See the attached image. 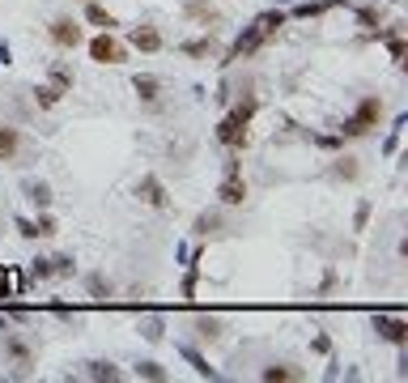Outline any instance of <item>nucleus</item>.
<instances>
[{
    "mask_svg": "<svg viewBox=\"0 0 408 383\" xmlns=\"http://www.w3.org/2000/svg\"><path fill=\"white\" fill-rule=\"evenodd\" d=\"M290 17H285V9H268V13H260L251 26H243V34L230 43V51L217 60L221 68H230V64H238V60H251L255 51H264L277 34H281V26H285Z\"/></svg>",
    "mask_w": 408,
    "mask_h": 383,
    "instance_id": "1",
    "label": "nucleus"
},
{
    "mask_svg": "<svg viewBox=\"0 0 408 383\" xmlns=\"http://www.w3.org/2000/svg\"><path fill=\"white\" fill-rule=\"evenodd\" d=\"M255 111H260V98H255V94H247L243 102H234V107H230V115L217 124V141H221L226 149L243 153V149H247V141H251V119H255Z\"/></svg>",
    "mask_w": 408,
    "mask_h": 383,
    "instance_id": "2",
    "label": "nucleus"
},
{
    "mask_svg": "<svg viewBox=\"0 0 408 383\" xmlns=\"http://www.w3.org/2000/svg\"><path fill=\"white\" fill-rule=\"evenodd\" d=\"M383 98L379 94H366L362 102H358V111L353 115H345V124H341V136L345 141H358V136H366V132H375L379 124H383Z\"/></svg>",
    "mask_w": 408,
    "mask_h": 383,
    "instance_id": "3",
    "label": "nucleus"
},
{
    "mask_svg": "<svg viewBox=\"0 0 408 383\" xmlns=\"http://www.w3.org/2000/svg\"><path fill=\"white\" fill-rule=\"evenodd\" d=\"M217 200H221L226 209H238V205L247 200V179H243V162H238V153H234V149H230L226 175H221V183H217Z\"/></svg>",
    "mask_w": 408,
    "mask_h": 383,
    "instance_id": "4",
    "label": "nucleus"
},
{
    "mask_svg": "<svg viewBox=\"0 0 408 383\" xmlns=\"http://www.w3.org/2000/svg\"><path fill=\"white\" fill-rule=\"evenodd\" d=\"M85 51H89V60H94V64H123V60H128V43H119L111 30L94 34Z\"/></svg>",
    "mask_w": 408,
    "mask_h": 383,
    "instance_id": "5",
    "label": "nucleus"
},
{
    "mask_svg": "<svg viewBox=\"0 0 408 383\" xmlns=\"http://www.w3.org/2000/svg\"><path fill=\"white\" fill-rule=\"evenodd\" d=\"M370 328L379 333V341H387V345H408V320L404 315H387V311H375L370 315Z\"/></svg>",
    "mask_w": 408,
    "mask_h": 383,
    "instance_id": "6",
    "label": "nucleus"
},
{
    "mask_svg": "<svg viewBox=\"0 0 408 383\" xmlns=\"http://www.w3.org/2000/svg\"><path fill=\"white\" fill-rule=\"evenodd\" d=\"M4 354H9V362L17 367L9 379H26V375L34 371V350H30V345H26L17 333H9V328H4Z\"/></svg>",
    "mask_w": 408,
    "mask_h": 383,
    "instance_id": "7",
    "label": "nucleus"
},
{
    "mask_svg": "<svg viewBox=\"0 0 408 383\" xmlns=\"http://www.w3.org/2000/svg\"><path fill=\"white\" fill-rule=\"evenodd\" d=\"M47 38H51L55 47L72 51V47H81V43H85V30H81V21H77V17H55V21L47 26Z\"/></svg>",
    "mask_w": 408,
    "mask_h": 383,
    "instance_id": "8",
    "label": "nucleus"
},
{
    "mask_svg": "<svg viewBox=\"0 0 408 383\" xmlns=\"http://www.w3.org/2000/svg\"><path fill=\"white\" fill-rule=\"evenodd\" d=\"M30 153V145H26V136H21V128H13V124H0V162H9V166H21V158Z\"/></svg>",
    "mask_w": 408,
    "mask_h": 383,
    "instance_id": "9",
    "label": "nucleus"
},
{
    "mask_svg": "<svg viewBox=\"0 0 408 383\" xmlns=\"http://www.w3.org/2000/svg\"><path fill=\"white\" fill-rule=\"evenodd\" d=\"M136 200L149 205V209H170V192H166V183H162L158 175H140V183H136Z\"/></svg>",
    "mask_w": 408,
    "mask_h": 383,
    "instance_id": "10",
    "label": "nucleus"
},
{
    "mask_svg": "<svg viewBox=\"0 0 408 383\" xmlns=\"http://www.w3.org/2000/svg\"><path fill=\"white\" fill-rule=\"evenodd\" d=\"M192 230H196V239H209V234H221V230H230V222H226V213H221V209H204V213H196Z\"/></svg>",
    "mask_w": 408,
    "mask_h": 383,
    "instance_id": "11",
    "label": "nucleus"
},
{
    "mask_svg": "<svg viewBox=\"0 0 408 383\" xmlns=\"http://www.w3.org/2000/svg\"><path fill=\"white\" fill-rule=\"evenodd\" d=\"M183 13H187L192 21H200V26H204L209 34H213V30L221 26V13H217V9H213L209 0H183Z\"/></svg>",
    "mask_w": 408,
    "mask_h": 383,
    "instance_id": "12",
    "label": "nucleus"
},
{
    "mask_svg": "<svg viewBox=\"0 0 408 383\" xmlns=\"http://www.w3.org/2000/svg\"><path fill=\"white\" fill-rule=\"evenodd\" d=\"M128 43H132L136 51H149V55L166 47V38H162V30H158V26H136V30L128 34Z\"/></svg>",
    "mask_w": 408,
    "mask_h": 383,
    "instance_id": "13",
    "label": "nucleus"
},
{
    "mask_svg": "<svg viewBox=\"0 0 408 383\" xmlns=\"http://www.w3.org/2000/svg\"><path fill=\"white\" fill-rule=\"evenodd\" d=\"M85 379H94V383H123V371H119L115 362H106V358H89V362H85Z\"/></svg>",
    "mask_w": 408,
    "mask_h": 383,
    "instance_id": "14",
    "label": "nucleus"
},
{
    "mask_svg": "<svg viewBox=\"0 0 408 383\" xmlns=\"http://www.w3.org/2000/svg\"><path fill=\"white\" fill-rule=\"evenodd\" d=\"M179 354H183V362H187L200 379H221V371H217V367H209V358H204L196 345H179Z\"/></svg>",
    "mask_w": 408,
    "mask_h": 383,
    "instance_id": "15",
    "label": "nucleus"
},
{
    "mask_svg": "<svg viewBox=\"0 0 408 383\" xmlns=\"http://www.w3.org/2000/svg\"><path fill=\"white\" fill-rule=\"evenodd\" d=\"M132 90H136V98H140V102H149V107L162 98V81H158L153 72H136V77H132Z\"/></svg>",
    "mask_w": 408,
    "mask_h": 383,
    "instance_id": "16",
    "label": "nucleus"
},
{
    "mask_svg": "<svg viewBox=\"0 0 408 383\" xmlns=\"http://www.w3.org/2000/svg\"><path fill=\"white\" fill-rule=\"evenodd\" d=\"M21 192H26V200H30L34 209H51V200H55L47 179H26V183H21Z\"/></svg>",
    "mask_w": 408,
    "mask_h": 383,
    "instance_id": "17",
    "label": "nucleus"
},
{
    "mask_svg": "<svg viewBox=\"0 0 408 383\" xmlns=\"http://www.w3.org/2000/svg\"><path fill=\"white\" fill-rule=\"evenodd\" d=\"M336 4H341V0H298L285 17H302V21H307V17H324V13H332Z\"/></svg>",
    "mask_w": 408,
    "mask_h": 383,
    "instance_id": "18",
    "label": "nucleus"
},
{
    "mask_svg": "<svg viewBox=\"0 0 408 383\" xmlns=\"http://www.w3.org/2000/svg\"><path fill=\"white\" fill-rule=\"evenodd\" d=\"M192 328H196L200 341H221V337H226V320H221V315H196Z\"/></svg>",
    "mask_w": 408,
    "mask_h": 383,
    "instance_id": "19",
    "label": "nucleus"
},
{
    "mask_svg": "<svg viewBox=\"0 0 408 383\" xmlns=\"http://www.w3.org/2000/svg\"><path fill=\"white\" fill-rule=\"evenodd\" d=\"M85 21L98 26V30H115V26H119V17H115L111 9H102L98 0H85Z\"/></svg>",
    "mask_w": 408,
    "mask_h": 383,
    "instance_id": "20",
    "label": "nucleus"
},
{
    "mask_svg": "<svg viewBox=\"0 0 408 383\" xmlns=\"http://www.w3.org/2000/svg\"><path fill=\"white\" fill-rule=\"evenodd\" d=\"M260 379H264V383H298V379H302V371H298V367H290V362H272V367H264V371H260Z\"/></svg>",
    "mask_w": 408,
    "mask_h": 383,
    "instance_id": "21",
    "label": "nucleus"
},
{
    "mask_svg": "<svg viewBox=\"0 0 408 383\" xmlns=\"http://www.w3.org/2000/svg\"><path fill=\"white\" fill-rule=\"evenodd\" d=\"M136 333H140L149 345H162V341H166V320H162V315H145V320L136 324Z\"/></svg>",
    "mask_w": 408,
    "mask_h": 383,
    "instance_id": "22",
    "label": "nucleus"
},
{
    "mask_svg": "<svg viewBox=\"0 0 408 383\" xmlns=\"http://www.w3.org/2000/svg\"><path fill=\"white\" fill-rule=\"evenodd\" d=\"M30 94H34V107H38V111H51V107H60V98H64V90H55L51 81H43V85H34Z\"/></svg>",
    "mask_w": 408,
    "mask_h": 383,
    "instance_id": "23",
    "label": "nucleus"
},
{
    "mask_svg": "<svg viewBox=\"0 0 408 383\" xmlns=\"http://www.w3.org/2000/svg\"><path fill=\"white\" fill-rule=\"evenodd\" d=\"M358 175H362V162H358V158H349V153L332 158V179H345V183H353Z\"/></svg>",
    "mask_w": 408,
    "mask_h": 383,
    "instance_id": "24",
    "label": "nucleus"
},
{
    "mask_svg": "<svg viewBox=\"0 0 408 383\" xmlns=\"http://www.w3.org/2000/svg\"><path fill=\"white\" fill-rule=\"evenodd\" d=\"M85 290H89V298H94V303H106V298L115 294L111 277H102V273H89V277H85Z\"/></svg>",
    "mask_w": 408,
    "mask_h": 383,
    "instance_id": "25",
    "label": "nucleus"
},
{
    "mask_svg": "<svg viewBox=\"0 0 408 383\" xmlns=\"http://www.w3.org/2000/svg\"><path fill=\"white\" fill-rule=\"evenodd\" d=\"M136 379L166 383V367H162V362H153V358H140V362H136Z\"/></svg>",
    "mask_w": 408,
    "mask_h": 383,
    "instance_id": "26",
    "label": "nucleus"
},
{
    "mask_svg": "<svg viewBox=\"0 0 408 383\" xmlns=\"http://www.w3.org/2000/svg\"><path fill=\"white\" fill-rule=\"evenodd\" d=\"M358 21H362V26L370 30V38H375V30L383 26V9H379V4H358Z\"/></svg>",
    "mask_w": 408,
    "mask_h": 383,
    "instance_id": "27",
    "label": "nucleus"
},
{
    "mask_svg": "<svg viewBox=\"0 0 408 383\" xmlns=\"http://www.w3.org/2000/svg\"><path fill=\"white\" fill-rule=\"evenodd\" d=\"M21 294V273L17 269H0V298H17Z\"/></svg>",
    "mask_w": 408,
    "mask_h": 383,
    "instance_id": "28",
    "label": "nucleus"
},
{
    "mask_svg": "<svg viewBox=\"0 0 408 383\" xmlns=\"http://www.w3.org/2000/svg\"><path fill=\"white\" fill-rule=\"evenodd\" d=\"M47 260H51V277H72V273H77V260H72V252L47 256Z\"/></svg>",
    "mask_w": 408,
    "mask_h": 383,
    "instance_id": "29",
    "label": "nucleus"
},
{
    "mask_svg": "<svg viewBox=\"0 0 408 383\" xmlns=\"http://www.w3.org/2000/svg\"><path fill=\"white\" fill-rule=\"evenodd\" d=\"M47 81H51L55 90H64V94H68V90H72V68L55 60V64H51V77H47Z\"/></svg>",
    "mask_w": 408,
    "mask_h": 383,
    "instance_id": "30",
    "label": "nucleus"
},
{
    "mask_svg": "<svg viewBox=\"0 0 408 383\" xmlns=\"http://www.w3.org/2000/svg\"><path fill=\"white\" fill-rule=\"evenodd\" d=\"M26 277H30V281H51V260H47V256H34V260L26 264Z\"/></svg>",
    "mask_w": 408,
    "mask_h": 383,
    "instance_id": "31",
    "label": "nucleus"
},
{
    "mask_svg": "<svg viewBox=\"0 0 408 383\" xmlns=\"http://www.w3.org/2000/svg\"><path fill=\"white\" fill-rule=\"evenodd\" d=\"M183 55H196V60L213 55V38H187V43H183Z\"/></svg>",
    "mask_w": 408,
    "mask_h": 383,
    "instance_id": "32",
    "label": "nucleus"
},
{
    "mask_svg": "<svg viewBox=\"0 0 408 383\" xmlns=\"http://www.w3.org/2000/svg\"><path fill=\"white\" fill-rule=\"evenodd\" d=\"M370 213H375V205L370 200H358V209H353V234H362L370 226Z\"/></svg>",
    "mask_w": 408,
    "mask_h": 383,
    "instance_id": "33",
    "label": "nucleus"
},
{
    "mask_svg": "<svg viewBox=\"0 0 408 383\" xmlns=\"http://www.w3.org/2000/svg\"><path fill=\"white\" fill-rule=\"evenodd\" d=\"M196 286H200V269H187V273H183L179 294H183V298H196Z\"/></svg>",
    "mask_w": 408,
    "mask_h": 383,
    "instance_id": "34",
    "label": "nucleus"
},
{
    "mask_svg": "<svg viewBox=\"0 0 408 383\" xmlns=\"http://www.w3.org/2000/svg\"><path fill=\"white\" fill-rule=\"evenodd\" d=\"M311 141H315L319 149H341V145H345V136H341V132H319V136H311Z\"/></svg>",
    "mask_w": 408,
    "mask_h": 383,
    "instance_id": "35",
    "label": "nucleus"
},
{
    "mask_svg": "<svg viewBox=\"0 0 408 383\" xmlns=\"http://www.w3.org/2000/svg\"><path fill=\"white\" fill-rule=\"evenodd\" d=\"M34 226H38V239H51V234H55V217H51L47 209H43V213L34 217Z\"/></svg>",
    "mask_w": 408,
    "mask_h": 383,
    "instance_id": "36",
    "label": "nucleus"
},
{
    "mask_svg": "<svg viewBox=\"0 0 408 383\" xmlns=\"http://www.w3.org/2000/svg\"><path fill=\"white\" fill-rule=\"evenodd\" d=\"M13 226H17V234H21V239H30V243L38 239V226H34V217H17Z\"/></svg>",
    "mask_w": 408,
    "mask_h": 383,
    "instance_id": "37",
    "label": "nucleus"
},
{
    "mask_svg": "<svg viewBox=\"0 0 408 383\" xmlns=\"http://www.w3.org/2000/svg\"><path fill=\"white\" fill-rule=\"evenodd\" d=\"M400 136H404V128H392V136L383 141V158H396V149H400Z\"/></svg>",
    "mask_w": 408,
    "mask_h": 383,
    "instance_id": "38",
    "label": "nucleus"
},
{
    "mask_svg": "<svg viewBox=\"0 0 408 383\" xmlns=\"http://www.w3.org/2000/svg\"><path fill=\"white\" fill-rule=\"evenodd\" d=\"M4 320H13V324H26V320H30V311H26V307H9V311H4Z\"/></svg>",
    "mask_w": 408,
    "mask_h": 383,
    "instance_id": "39",
    "label": "nucleus"
},
{
    "mask_svg": "<svg viewBox=\"0 0 408 383\" xmlns=\"http://www.w3.org/2000/svg\"><path fill=\"white\" fill-rule=\"evenodd\" d=\"M311 350H315V354H332V337H324V333H319V337L311 341Z\"/></svg>",
    "mask_w": 408,
    "mask_h": 383,
    "instance_id": "40",
    "label": "nucleus"
},
{
    "mask_svg": "<svg viewBox=\"0 0 408 383\" xmlns=\"http://www.w3.org/2000/svg\"><path fill=\"white\" fill-rule=\"evenodd\" d=\"M332 290H336V269H328V273H324V286H319V294H332Z\"/></svg>",
    "mask_w": 408,
    "mask_h": 383,
    "instance_id": "41",
    "label": "nucleus"
},
{
    "mask_svg": "<svg viewBox=\"0 0 408 383\" xmlns=\"http://www.w3.org/2000/svg\"><path fill=\"white\" fill-rule=\"evenodd\" d=\"M0 64H4V68H9V64H13V47H9V43H4V38H0Z\"/></svg>",
    "mask_w": 408,
    "mask_h": 383,
    "instance_id": "42",
    "label": "nucleus"
},
{
    "mask_svg": "<svg viewBox=\"0 0 408 383\" xmlns=\"http://www.w3.org/2000/svg\"><path fill=\"white\" fill-rule=\"evenodd\" d=\"M187 252H192L187 243H175V260H179V264H187Z\"/></svg>",
    "mask_w": 408,
    "mask_h": 383,
    "instance_id": "43",
    "label": "nucleus"
},
{
    "mask_svg": "<svg viewBox=\"0 0 408 383\" xmlns=\"http://www.w3.org/2000/svg\"><path fill=\"white\" fill-rule=\"evenodd\" d=\"M4 328H9V320H4V311H0V333H4Z\"/></svg>",
    "mask_w": 408,
    "mask_h": 383,
    "instance_id": "44",
    "label": "nucleus"
},
{
    "mask_svg": "<svg viewBox=\"0 0 408 383\" xmlns=\"http://www.w3.org/2000/svg\"><path fill=\"white\" fill-rule=\"evenodd\" d=\"M392 4H400V0H392Z\"/></svg>",
    "mask_w": 408,
    "mask_h": 383,
    "instance_id": "45",
    "label": "nucleus"
}]
</instances>
